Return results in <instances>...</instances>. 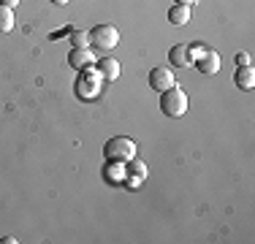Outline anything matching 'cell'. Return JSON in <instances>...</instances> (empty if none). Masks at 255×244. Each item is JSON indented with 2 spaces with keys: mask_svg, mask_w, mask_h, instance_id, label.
Returning <instances> with one entry per match:
<instances>
[{
  "mask_svg": "<svg viewBox=\"0 0 255 244\" xmlns=\"http://www.w3.org/2000/svg\"><path fill=\"white\" fill-rule=\"evenodd\" d=\"M120 44V30L114 24H95L90 30V46L101 49V52H112Z\"/></svg>",
  "mask_w": 255,
  "mask_h": 244,
  "instance_id": "obj_5",
  "label": "cell"
},
{
  "mask_svg": "<svg viewBox=\"0 0 255 244\" xmlns=\"http://www.w3.org/2000/svg\"><path fill=\"white\" fill-rule=\"evenodd\" d=\"M234 60H236V65H250V54H247V52H239Z\"/></svg>",
  "mask_w": 255,
  "mask_h": 244,
  "instance_id": "obj_16",
  "label": "cell"
},
{
  "mask_svg": "<svg viewBox=\"0 0 255 244\" xmlns=\"http://www.w3.org/2000/svg\"><path fill=\"white\" fill-rule=\"evenodd\" d=\"M14 8L11 5H3L0 3V33H11L14 30Z\"/></svg>",
  "mask_w": 255,
  "mask_h": 244,
  "instance_id": "obj_14",
  "label": "cell"
},
{
  "mask_svg": "<svg viewBox=\"0 0 255 244\" xmlns=\"http://www.w3.org/2000/svg\"><path fill=\"white\" fill-rule=\"evenodd\" d=\"M0 3H3V5H11V8H14V5L19 3V0H0Z\"/></svg>",
  "mask_w": 255,
  "mask_h": 244,
  "instance_id": "obj_17",
  "label": "cell"
},
{
  "mask_svg": "<svg viewBox=\"0 0 255 244\" xmlns=\"http://www.w3.org/2000/svg\"><path fill=\"white\" fill-rule=\"evenodd\" d=\"M168 22L177 24V27L187 24V22H190V5H179V3H174L171 8H168Z\"/></svg>",
  "mask_w": 255,
  "mask_h": 244,
  "instance_id": "obj_13",
  "label": "cell"
},
{
  "mask_svg": "<svg viewBox=\"0 0 255 244\" xmlns=\"http://www.w3.org/2000/svg\"><path fill=\"white\" fill-rule=\"evenodd\" d=\"M103 179H106L109 185H123L125 182V163L106 160V166H103Z\"/></svg>",
  "mask_w": 255,
  "mask_h": 244,
  "instance_id": "obj_12",
  "label": "cell"
},
{
  "mask_svg": "<svg viewBox=\"0 0 255 244\" xmlns=\"http://www.w3.org/2000/svg\"><path fill=\"white\" fill-rule=\"evenodd\" d=\"M52 3H57V5H65V3H71V0H52Z\"/></svg>",
  "mask_w": 255,
  "mask_h": 244,
  "instance_id": "obj_19",
  "label": "cell"
},
{
  "mask_svg": "<svg viewBox=\"0 0 255 244\" xmlns=\"http://www.w3.org/2000/svg\"><path fill=\"white\" fill-rule=\"evenodd\" d=\"M179 5H193V3H198V0H177Z\"/></svg>",
  "mask_w": 255,
  "mask_h": 244,
  "instance_id": "obj_18",
  "label": "cell"
},
{
  "mask_svg": "<svg viewBox=\"0 0 255 244\" xmlns=\"http://www.w3.org/2000/svg\"><path fill=\"white\" fill-rule=\"evenodd\" d=\"M234 84L239 90H253L255 87V68H253V65H236Z\"/></svg>",
  "mask_w": 255,
  "mask_h": 244,
  "instance_id": "obj_10",
  "label": "cell"
},
{
  "mask_svg": "<svg viewBox=\"0 0 255 244\" xmlns=\"http://www.w3.org/2000/svg\"><path fill=\"white\" fill-rule=\"evenodd\" d=\"M68 65L71 68H76V71H82V68H90V65H95V54L90 52V46H84V49H71L68 52Z\"/></svg>",
  "mask_w": 255,
  "mask_h": 244,
  "instance_id": "obj_8",
  "label": "cell"
},
{
  "mask_svg": "<svg viewBox=\"0 0 255 244\" xmlns=\"http://www.w3.org/2000/svg\"><path fill=\"white\" fill-rule=\"evenodd\" d=\"M103 155L106 160H117V163H128L136 157V141L128 136H114L103 144Z\"/></svg>",
  "mask_w": 255,
  "mask_h": 244,
  "instance_id": "obj_4",
  "label": "cell"
},
{
  "mask_svg": "<svg viewBox=\"0 0 255 244\" xmlns=\"http://www.w3.org/2000/svg\"><path fill=\"white\" fill-rule=\"evenodd\" d=\"M144 179H147V166H144L138 157L128 160V163H125V182H123V185H128V187H138Z\"/></svg>",
  "mask_w": 255,
  "mask_h": 244,
  "instance_id": "obj_7",
  "label": "cell"
},
{
  "mask_svg": "<svg viewBox=\"0 0 255 244\" xmlns=\"http://www.w3.org/2000/svg\"><path fill=\"white\" fill-rule=\"evenodd\" d=\"M71 44H74L76 49L90 46V33L87 30H71Z\"/></svg>",
  "mask_w": 255,
  "mask_h": 244,
  "instance_id": "obj_15",
  "label": "cell"
},
{
  "mask_svg": "<svg viewBox=\"0 0 255 244\" xmlns=\"http://www.w3.org/2000/svg\"><path fill=\"white\" fill-rule=\"evenodd\" d=\"M168 60H171L174 68H190V44H174L171 52H168Z\"/></svg>",
  "mask_w": 255,
  "mask_h": 244,
  "instance_id": "obj_9",
  "label": "cell"
},
{
  "mask_svg": "<svg viewBox=\"0 0 255 244\" xmlns=\"http://www.w3.org/2000/svg\"><path fill=\"white\" fill-rule=\"evenodd\" d=\"M160 112L171 120H177L187 112V95L179 84H174V87H168L160 93Z\"/></svg>",
  "mask_w": 255,
  "mask_h": 244,
  "instance_id": "obj_2",
  "label": "cell"
},
{
  "mask_svg": "<svg viewBox=\"0 0 255 244\" xmlns=\"http://www.w3.org/2000/svg\"><path fill=\"white\" fill-rule=\"evenodd\" d=\"M174 71L166 68V65H160V68H152L149 71V87L155 90V93H163V90L174 87Z\"/></svg>",
  "mask_w": 255,
  "mask_h": 244,
  "instance_id": "obj_6",
  "label": "cell"
},
{
  "mask_svg": "<svg viewBox=\"0 0 255 244\" xmlns=\"http://www.w3.org/2000/svg\"><path fill=\"white\" fill-rule=\"evenodd\" d=\"M190 60L196 63L198 71L206 73V76H212V73L220 71V54L206 44H190Z\"/></svg>",
  "mask_w": 255,
  "mask_h": 244,
  "instance_id": "obj_3",
  "label": "cell"
},
{
  "mask_svg": "<svg viewBox=\"0 0 255 244\" xmlns=\"http://www.w3.org/2000/svg\"><path fill=\"white\" fill-rule=\"evenodd\" d=\"M101 87H103V79L101 73L95 71V65H90V68H82L76 76V98L79 101H95V98L101 95Z\"/></svg>",
  "mask_w": 255,
  "mask_h": 244,
  "instance_id": "obj_1",
  "label": "cell"
},
{
  "mask_svg": "<svg viewBox=\"0 0 255 244\" xmlns=\"http://www.w3.org/2000/svg\"><path fill=\"white\" fill-rule=\"evenodd\" d=\"M95 71L101 73L103 82H117L120 79V63L114 57H103L101 63H95Z\"/></svg>",
  "mask_w": 255,
  "mask_h": 244,
  "instance_id": "obj_11",
  "label": "cell"
}]
</instances>
